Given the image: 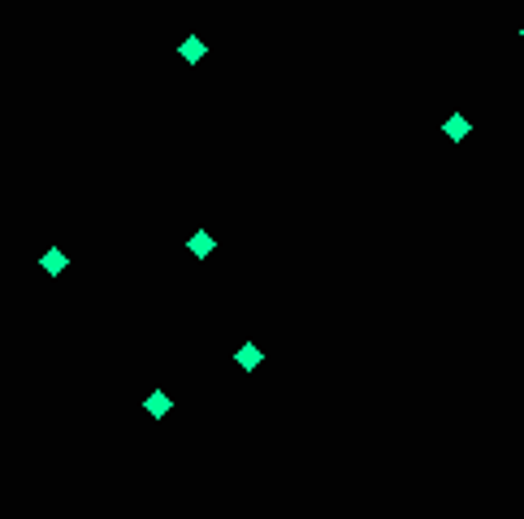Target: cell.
Returning a JSON list of instances; mask_svg holds the SVG:
<instances>
[{"label":"cell","instance_id":"3","mask_svg":"<svg viewBox=\"0 0 524 519\" xmlns=\"http://www.w3.org/2000/svg\"><path fill=\"white\" fill-rule=\"evenodd\" d=\"M143 407H147L152 420H161V415H169V411H174V398H165L161 390H156V394H147V402H143Z\"/></svg>","mask_w":524,"mask_h":519},{"label":"cell","instance_id":"1","mask_svg":"<svg viewBox=\"0 0 524 519\" xmlns=\"http://www.w3.org/2000/svg\"><path fill=\"white\" fill-rule=\"evenodd\" d=\"M39 264H43V273H48V277H61V273L70 269V260H66V251H61V247H48Z\"/></svg>","mask_w":524,"mask_h":519},{"label":"cell","instance_id":"4","mask_svg":"<svg viewBox=\"0 0 524 519\" xmlns=\"http://www.w3.org/2000/svg\"><path fill=\"white\" fill-rule=\"evenodd\" d=\"M468 130H473V122H463V117H459V113H455V117H446V122H442V134H446V139H451V143H459V139H468Z\"/></svg>","mask_w":524,"mask_h":519},{"label":"cell","instance_id":"7","mask_svg":"<svg viewBox=\"0 0 524 519\" xmlns=\"http://www.w3.org/2000/svg\"><path fill=\"white\" fill-rule=\"evenodd\" d=\"M520 39H524V31H520Z\"/></svg>","mask_w":524,"mask_h":519},{"label":"cell","instance_id":"6","mask_svg":"<svg viewBox=\"0 0 524 519\" xmlns=\"http://www.w3.org/2000/svg\"><path fill=\"white\" fill-rule=\"evenodd\" d=\"M239 368H243V373L260 368V346H251V342H247V346H239Z\"/></svg>","mask_w":524,"mask_h":519},{"label":"cell","instance_id":"5","mask_svg":"<svg viewBox=\"0 0 524 519\" xmlns=\"http://www.w3.org/2000/svg\"><path fill=\"white\" fill-rule=\"evenodd\" d=\"M187 247H191V255H199V260L217 251V242H213V234H204V230H199V234H191V242H187Z\"/></svg>","mask_w":524,"mask_h":519},{"label":"cell","instance_id":"2","mask_svg":"<svg viewBox=\"0 0 524 519\" xmlns=\"http://www.w3.org/2000/svg\"><path fill=\"white\" fill-rule=\"evenodd\" d=\"M178 52H182V61H187V65H199L208 48H204V39H199V35H191V39H182V48H178Z\"/></svg>","mask_w":524,"mask_h":519}]
</instances>
